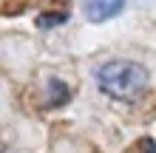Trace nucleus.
I'll list each match as a JSON object with an SVG mask.
<instances>
[{
  "mask_svg": "<svg viewBox=\"0 0 156 153\" xmlns=\"http://www.w3.org/2000/svg\"><path fill=\"white\" fill-rule=\"evenodd\" d=\"M97 85L111 99L131 102L148 88V71L139 62H131V60H111L105 65H99Z\"/></svg>",
  "mask_w": 156,
  "mask_h": 153,
  "instance_id": "1",
  "label": "nucleus"
},
{
  "mask_svg": "<svg viewBox=\"0 0 156 153\" xmlns=\"http://www.w3.org/2000/svg\"><path fill=\"white\" fill-rule=\"evenodd\" d=\"M125 0H85V17L91 23H105V20H111V17L119 14V9H122Z\"/></svg>",
  "mask_w": 156,
  "mask_h": 153,
  "instance_id": "2",
  "label": "nucleus"
},
{
  "mask_svg": "<svg viewBox=\"0 0 156 153\" xmlns=\"http://www.w3.org/2000/svg\"><path fill=\"white\" fill-rule=\"evenodd\" d=\"M48 88H51V105H60V102H68V88L60 82V79H51L48 82Z\"/></svg>",
  "mask_w": 156,
  "mask_h": 153,
  "instance_id": "3",
  "label": "nucleus"
},
{
  "mask_svg": "<svg viewBox=\"0 0 156 153\" xmlns=\"http://www.w3.org/2000/svg\"><path fill=\"white\" fill-rule=\"evenodd\" d=\"M66 20H68L66 12H57V14H40V17H37V26H40V29H51V26L66 23Z\"/></svg>",
  "mask_w": 156,
  "mask_h": 153,
  "instance_id": "4",
  "label": "nucleus"
}]
</instances>
